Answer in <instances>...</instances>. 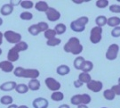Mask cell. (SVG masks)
<instances>
[{
	"label": "cell",
	"instance_id": "obj_16",
	"mask_svg": "<svg viewBox=\"0 0 120 108\" xmlns=\"http://www.w3.org/2000/svg\"><path fill=\"white\" fill-rule=\"evenodd\" d=\"M13 6L11 4H4L1 7V9H0V13H1L2 15H4V16H7L9 14H11V13H13Z\"/></svg>",
	"mask_w": 120,
	"mask_h": 108
},
{
	"label": "cell",
	"instance_id": "obj_29",
	"mask_svg": "<svg viewBox=\"0 0 120 108\" xmlns=\"http://www.w3.org/2000/svg\"><path fill=\"white\" fill-rule=\"evenodd\" d=\"M44 35H45V39H47V40H49V39H54V38H55V36L57 35V33L55 32V30H54L49 29V30H46V31L44 33Z\"/></svg>",
	"mask_w": 120,
	"mask_h": 108
},
{
	"label": "cell",
	"instance_id": "obj_32",
	"mask_svg": "<svg viewBox=\"0 0 120 108\" xmlns=\"http://www.w3.org/2000/svg\"><path fill=\"white\" fill-rule=\"evenodd\" d=\"M61 40L60 39H57V38H54L52 39H49L46 41V45L49 46V47H56L58 45H60Z\"/></svg>",
	"mask_w": 120,
	"mask_h": 108
},
{
	"label": "cell",
	"instance_id": "obj_37",
	"mask_svg": "<svg viewBox=\"0 0 120 108\" xmlns=\"http://www.w3.org/2000/svg\"><path fill=\"white\" fill-rule=\"evenodd\" d=\"M111 36L113 38H119L120 37V26L116 27L111 30Z\"/></svg>",
	"mask_w": 120,
	"mask_h": 108
},
{
	"label": "cell",
	"instance_id": "obj_23",
	"mask_svg": "<svg viewBox=\"0 0 120 108\" xmlns=\"http://www.w3.org/2000/svg\"><path fill=\"white\" fill-rule=\"evenodd\" d=\"M94 69V63L92 61L86 60V63L84 64L83 67H82V72H86V73H89L91 71H93Z\"/></svg>",
	"mask_w": 120,
	"mask_h": 108
},
{
	"label": "cell",
	"instance_id": "obj_11",
	"mask_svg": "<svg viewBox=\"0 0 120 108\" xmlns=\"http://www.w3.org/2000/svg\"><path fill=\"white\" fill-rule=\"evenodd\" d=\"M45 14H46L48 21L50 22H56L60 18V13L53 7H49Z\"/></svg>",
	"mask_w": 120,
	"mask_h": 108
},
{
	"label": "cell",
	"instance_id": "obj_28",
	"mask_svg": "<svg viewBox=\"0 0 120 108\" xmlns=\"http://www.w3.org/2000/svg\"><path fill=\"white\" fill-rule=\"evenodd\" d=\"M15 90L20 94H25L30 90V88H29L28 85H26V84H18Z\"/></svg>",
	"mask_w": 120,
	"mask_h": 108
},
{
	"label": "cell",
	"instance_id": "obj_33",
	"mask_svg": "<svg viewBox=\"0 0 120 108\" xmlns=\"http://www.w3.org/2000/svg\"><path fill=\"white\" fill-rule=\"evenodd\" d=\"M20 17L22 20H24V21H30L33 18V14L30 12H23V13H21Z\"/></svg>",
	"mask_w": 120,
	"mask_h": 108
},
{
	"label": "cell",
	"instance_id": "obj_14",
	"mask_svg": "<svg viewBox=\"0 0 120 108\" xmlns=\"http://www.w3.org/2000/svg\"><path fill=\"white\" fill-rule=\"evenodd\" d=\"M16 82L14 81H7L3 83L1 86H0V89L2 91H11L13 89L16 88Z\"/></svg>",
	"mask_w": 120,
	"mask_h": 108
},
{
	"label": "cell",
	"instance_id": "obj_20",
	"mask_svg": "<svg viewBox=\"0 0 120 108\" xmlns=\"http://www.w3.org/2000/svg\"><path fill=\"white\" fill-rule=\"evenodd\" d=\"M108 22V18L105 15H99L95 18V24L96 26L102 28L103 26H105Z\"/></svg>",
	"mask_w": 120,
	"mask_h": 108
},
{
	"label": "cell",
	"instance_id": "obj_22",
	"mask_svg": "<svg viewBox=\"0 0 120 108\" xmlns=\"http://www.w3.org/2000/svg\"><path fill=\"white\" fill-rule=\"evenodd\" d=\"M103 97L108 101H112V100L115 99L116 97V94L115 92L112 90L111 88H109V89H105L103 92Z\"/></svg>",
	"mask_w": 120,
	"mask_h": 108
},
{
	"label": "cell",
	"instance_id": "obj_31",
	"mask_svg": "<svg viewBox=\"0 0 120 108\" xmlns=\"http://www.w3.org/2000/svg\"><path fill=\"white\" fill-rule=\"evenodd\" d=\"M109 2L108 0H97L96 3H95V5L98 8L103 9L106 8L107 6H109Z\"/></svg>",
	"mask_w": 120,
	"mask_h": 108
},
{
	"label": "cell",
	"instance_id": "obj_24",
	"mask_svg": "<svg viewBox=\"0 0 120 108\" xmlns=\"http://www.w3.org/2000/svg\"><path fill=\"white\" fill-rule=\"evenodd\" d=\"M92 80H93V79H92V77H91V75L89 73H86V72H81V73L78 75V80H80L82 83L88 84Z\"/></svg>",
	"mask_w": 120,
	"mask_h": 108
},
{
	"label": "cell",
	"instance_id": "obj_46",
	"mask_svg": "<svg viewBox=\"0 0 120 108\" xmlns=\"http://www.w3.org/2000/svg\"><path fill=\"white\" fill-rule=\"evenodd\" d=\"M117 82H118V83H120V77L118 78V80H117Z\"/></svg>",
	"mask_w": 120,
	"mask_h": 108
},
{
	"label": "cell",
	"instance_id": "obj_35",
	"mask_svg": "<svg viewBox=\"0 0 120 108\" xmlns=\"http://www.w3.org/2000/svg\"><path fill=\"white\" fill-rule=\"evenodd\" d=\"M109 11L111 13H120V4H111V5H109Z\"/></svg>",
	"mask_w": 120,
	"mask_h": 108
},
{
	"label": "cell",
	"instance_id": "obj_41",
	"mask_svg": "<svg viewBox=\"0 0 120 108\" xmlns=\"http://www.w3.org/2000/svg\"><path fill=\"white\" fill-rule=\"evenodd\" d=\"M3 37H4V35L2 34V32H0V46L3 43Z\"/></svg>",
	"mask_w": 120,
	"mask_h": 108
},
{
	"label": "cell",
	"instance_id": "obj_2",
	"mask_svg": "<svg viewBox=\"0 0 120 108\" xmlns=\"http://www.w3.org/2000/svg\"><path fill=\"white\" fill-rule=\"evenodd\" d=\"M13 74L19 78H29L35 80L38 78L40 72L37 69H25L22 67H16L13 71Z\"/></svg>",
	"mask_w": 120,
	"mask_h": 108
},
{
	"label": "cell",
	"instance_id": "obj_43",
	"mask_svg": "<svg viewBox=\"0 0 120 108\" xmlns=\"http://www.w3.org/2000/svg\"><path fill=\"white\" fill-rule=\"evenodd\" d=\"M19 106H17L16 104H11V105H9L8 108H18Z\"/></svg>",
	"mask_w": 120,
	"mask_h": 108
},
{
	"label": "cell",
	"instance_id": "obj_4",
	"mask_svg": "<svg viewBox=\"0 0 120 108\" xmlns=\"http://www.w3.org/2000/svg\"><path fill=\"white\" fill-rule=\"evenodd\" d=\"M89 22V18L87 16H81L70 23V29L74 32H83L86 30V25Z\"/></svg>",
	"mask_w": 120,
	"mask_h": 108
},
{
	"label": "cell",
	"instance_id": "obj_6",
	"mask_svg": "<svg viewBox=\"0 0 120 108\" xmlns=\"http://www.w3.org/2000/svg\"><path fill=\"white\" fill-rule=\"evenodd\" d=\"M102 28L98 26L94 27L90 31V41L92 44L100 43L102 39Z\"/></svg>",
	"mask_w": 120,
	"mask_h": 108
},
{
	"label": "cell",
	"instance_id": "obj_19",
	"mask_svg": "<svg viewBox=\"0 0 120 108\" xmlns=\"http://www.w3.org/2000/svg\"><path fill=\"white\" fill-rule=\"evenodd\" d=\"M86 59L83 57V56H77V58L74 60L73 62V65H74V68L76 70H81L82 67H83V65L84 64L86 63Z\"/></svg>",
	"mask_w": 120,
	"mask_h": 108
},
{
	"label": "cell",
	"instance_id": "obj_21",
	"mask_svg": "<svg viewBox=\"0 0 120 108\" xmlns=\"http://www.w3.org/2000/svg\"><path fill=\"white\" fill-rule=\"evenodd\" d=\"M40 81H39L38 79H35V80H30V81L28 84V87L30 90L32 91H37L40 88Z\"/></svg>",
	"mask_w": 120,
	"mask_h": 108
},
{
	"label": "cell",
	"instance_id": "obj_17",
	"mask_svg": "<svg viewBox=\"0 0 120 108\" xmlns=\"http://www.w3.org/2000/svg\"><path fill=\"white\" fill-rule=\"evenodd\" d=\"M35 8L37 9L38 12L46 13L47 10L49 9V5L45 1H38V2H37V4H35Z\"/></svg>",
	"mask_w": 120,
	"mask_h": 108
},
{
	"label": "cell",
	"instance_id": "obj_38",
	"mask_svg": "<svg viewBox=\"0 0 120 108\" xmlns=\"http://www.w3.org/2000/svg\"><path fill=\"white\" fill-rule=\"evenodd\" d=\"M111 89L115 92L116 96H120V83H117L116 85L112 86Z\"/></svg>",
	"mask_w": 120,
	"mask_h": 108
},
{
	"label": "cell",
	"instance_id": "obj_10",
	"mask_svg": "<svg viewBox=\"0 0 120 108\" xmlns=\"http://www.w3.org/2000/svg\"><path fill=\"white\" fill-rule=\"evenodd\" d=\"M87 88L91 90L92 92L98 93L100 91H101L103 88V83L101 80H92L88 84H86Z\"/></svg>",
	"mask_w": 120,
	"mask_h": 108
},
{
	"label": "cell",
	"instance_id": "obj_1",
	"mask_svg": "<svg viewBox=\"0 0 120 108\" xmlns=\"http://www.w3.org/2000/svg\"><path fill=\"white\" fill-rule=\"evenodd\" d=\"M63 49L66 53H70L72 55L77 56L81 54L84 50V47L80 43V40L77 37H72L67 41V43L64 45Z\"/></svg>",
	"mask_w": 120,
	"mask_h": 108
},
{
	"label": "cell",
	"instance_id": "obj_34",
	"mask_svg": "<svg viewBox=\"0 0 120 108\" xmlns=\"http://www.w3.org/2000/svg\"><path fill=\"white\" fill-rule=\"evenodd\" d=\"M21 5H22V8H24V9H31L33 6H34V4H33V2H32V1L24 0V1H22Z\"/></svg>",
	"mask_w": 120,
	"mask_h": 108
},
{
	"label": "cell",
	"instance_id": "obj_3",
	"mask_svg": "<svg viewBox=\"0 0 120 108\" xmlns=\"http://www.w3.org/2000/svg\"><path fill=\"white\" fill-rule=\"evenodd\" d=\"M29 48L28 44L24 42V41H21L20 43L16 44L13 48H11L9 50L8 54H7V59L9 62L13 63V62H16L19 59V53L21 51H26Z\"/></svg>",
	"mask_w": 120,
	"mask_h": 108
},
{
	"label": "cell",
	"instance_id": "obj_8",
	"mask_svg": "<svg viewBox=\"0 0 120 108\" xmlns=\"http://www.w3.org/2000/svg\"><path fill=\"white\" fill-rule=\"evenodd\" d=\"M4 37L7 40V42L11 44H18L22 40V35L17 32H14L13 30H7L4 34Z\"/></svg>",
	"mask_w": 120,
	"mask_h": 108
},
{
	"label": "cell",
	"instance_id": "obj_44",
	"mask_svg": "<svg viewBox=\"0 0 120 108\" xmlns=\"http://www.w3.org/2000/svg\"><path fill=\"white\" fill-rule=\"evenodd\" d=\"M18 108H29V107H28L27 105H20Z\"/></svg>",
	"mask_w": 120,
	"mask_h": 108
},
{
	"label": "cell",
	"instance_id": "obj_42",
	"mask_svg": "<svg viewBox=\"0 0 120 108\" xmlns=\"http://www.w3.org/2000/svg\"><path fill=\"white\" fill-rule=\"evenodd\" d=\"M77 108H89V107L87 105H86V104H81V105H78Z\"/></svg>",
	"mask_w": 120,
	"mask_h": 108
},
{
	"label": "cell",
	"instance_id": "obj_12",
	"mask_svg": "<svg viewBox=\"0 0 120 108\" xmlns=\"http://www.w3.org/2000/svg\"><path fill=\"white\" fill-rule=\"evenodd\" d=\"M33 107L34 108H47L49 105L48 100L44 97H38L33 101Z\"/></svg>",
	"mask_w": 120,
	"mask_h": 108
},
{
	"label": "cell",
	"instance_id": "obj_30",
	"mask_svg": "<svg viewBox=\"0 0 120 108\" xmlns=\"http://www.w3.org/2000/svg\"><path fill=\"white\" fill-rule=\"evenodd\" d=\"M13 97H12V96H2V97H1V99H0L1 104H9V105L13 104Z\"/></svg>",
	"mask_w": 120,
	"mask_h": 108
},
{
	"label": "cell",
	"instance_id": "obj_47",
	"mask_svg": "<svg viewBox=\"0 0 120 108\" xmlns=\"http://www.w3.org/2000/svg\"><path fill=\"white\" fill-rule=\"evenodd\" d=\"M1 54H2V49L0 48V55H1Z\"/></svg>",
	"mask_w": 120,
	"mask_h": 108
},
{
	"label": "cell",
	"instance_id": "obj_9",
	"mask_svg": "<svg viewBox=\"0 0 120 108\" xmlns=\"http://www.w3.org/2000/svg\"><path fill=\"white\" fill-rule=\"evenodd\" d=\"M45 83L46 87L48 88V89H50L51 91H53V92L59 91V89L61 87L60 82L58 80H56L54 78H52V77H48V78L45 79Z\"/></svg>",
	"mask_w": 120,
	"mask_h": 108
},
{
	"label": "cell",
	"instance_id": "obj_26",
	"mask_svg": "<svg viewBox=\"0 0 120 108\" xmlns=\"http://www.w3.org/2000/svg\"><path fill=\"white\" fill-rule=\"evenodd\" d=\"M53 30H55V32L57 33V35H62L63 33L66 32L67 30V27L64 23H58Z\"/></svg>",
	"mask_w": 120,
	"mask_h": 108
},
{
	"label": "cell",
	"instance_id": "obj_18",
	"mask_svg": "<svg viewBox=\"0 0 120 108\" xmlns=\"http://www.w3.org/2000/svg\"><path fill=\"white\" fill-rule=\"evenodd\" d=\"M107 25L109 27H113V29L120 26V18L117 16H112V17L108 18Z\"/></svg>",
	"mask_w": 120,
	"mask_h": 108
},
{
	"label": "cell",
	"instance_id": "obj_48",
	"mask_svg": "<svg viewBox=\"0 0 120 108\" xmlns=\"http://www.w3.org/2000/svg\"><path fill=\"white\" fill-rule=\"evenodd\" d=\"M101 108H108V107H101Z\"/></svg>",
	"mask_w": 120,
	"mask_h": 108
},
{
	"label": "cell",
	"instance_id": "obj_25",
	"mask_svg": "<svg viewBox=\"0 0 120 108\" xmlns=\"http://www.w3.org/2000/svg\"><path fill=\"white\" fill-rule=\"evenodd\" d=\"M51 98L52 101H55V102H60L64 99V94L60 91H56L53 92L51 96Z\"/></svg>",
	"mask_w": 120,
	"mask_h": 108
},
{
	"label": "cell",
	"instance_id": "obj_39",
	"mask_svg": "<svg viewBox=\"0 0 120 108\" xmlns=\"http://www.w3.org/2000/svg\"><path fill=\"white\" fill-rule=\"evenodd\" d=\"M73 84H74V87L76 88H81L83 85H84V83H82L80 80H75V81L73 82Z\"/></svg>",
	"mask_w": 120,
	"mask_h": 108
},
{
	"label": "cell",
	"instance_id": "obj_27",
	"mask_svg": "<svg viewBox=\"0 0 120 108\" xmlns=\"http://www.w3.org/2000/svg\"><path fill=\"white\" fill-rule=\"evenodd\" d=\"M28 30H29V32H30L32 36H38V35L41 32V30H40L38 24H33V25H31L30 27H29Z\"/></svg>",
	"mask_w": 120,
	"mask_h": 108
},
{
	"label": "cell",
	"instance_id": "obj_5",
	"mask_svg": "<svg viewBox=\"0 0 120 108\" xmlns=\"http://www.w3.org/2000/svg\"><path fill=\"white\" fill-rule=\"evenodd\" d=\"M92 98H91L90 95L88 94H77L74 95L70 99V103L74 105H81V104H86L87 105L88 104H90Z\"/></svg>",
	"mask_w": 120,
	"mask_h": 108
},
{
	"label": "cell",
	"instance_id": "obj_36",
	"mask_svg": "<svg viewBox=\"0 0 120 108\" xmlns=\"http://www.w3.org/2000/svg\"><path fill=\"white\" fill-rule=\"evenodd\" d=\"M38 25L39 29H40V30H41V32H45L46 30H49V25H48L46 22H40L38 23Z\"/></svg>",
	"mask_w": 120,
	"mask_h": 108
},
{
	"label": "cell",
	"instance_id": "obj_15",
	"mask_svg": "<svg viewBox=\"0 0 120 108\" xmlns=\"http://www.w3.org/2000/svg\"><path fill=\"white\" fill-rule=\"evenodd\" d=\"M56 72H57L58 75L65 76V75H68V74L70 72V68L66 64L59 65V66L57 67V69H56Z\"/></svg>",
	"mask_w": 120,
	"mask_h": 108
},
{
	"label": "cell",
	"instance_id": "obj_7",
	"mask_svg": "<svg viewBox=\"0 0 120 108\" xmlns=\"http://www.w3.org/2000/svg\"><path fill=\"white\" fill-rule=\"evenodd\" d=\"M118 52H119V46L116 43L111 44L108 48L107 52L105 54V57L109 61L116 60L117 58V56H118Z\"/></svg>",
	"mask_w": 120,
	"mask_h": 108
},
{
	"label": "cell",
	"instance_id": "obj_45",
	"mask_svg": "<svg viewBox=\"0 0 120 108\" xmlns=\"http://www.w3.org/2000/svg\"><path fill=\"white\" fill-rule=\"evenodd\" d=\"M3 24V19L2 18H0V26Z\"/></svg>",
	"mask_w": 120,
	"mask_h": 108
},
{
	"label": "cell",
	"instance_id": "obj_13",
	"mask_svg": "<svg viewBox=\"0 0 120 108\" xmlns=\"http://www.w3.org/2000/svg\"><path fill=\"white\" fill-rule=\"evenodd\" d=\"M0 69L2 70L4 72H11L14 71L13 63L9 62V61H2L0 62Z\"/></svg>",
	"mask_w": 120,
	"mask_h": 108
},
{
	"label": "cell",
	"instance_id": "obj_40",
	"mask_svg": "<svg viewBox=\"0 0 120 108\" xmlns=\"http://www.w3.org/2000/svg\"><path fill=\"white\" fill-rule=\"evenodd\" d=\"M58 108H70V107H69V104H61V105H60V106H59Z\"/></svg>",
	"mask_w": 120,
	"mask_h": 108
}]
</instances>
